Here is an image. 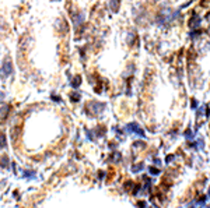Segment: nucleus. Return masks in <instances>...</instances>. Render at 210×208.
<instances>
[{
    "mask_svg": "<svg viewBox=\"0 0 210 208\" xmlns=\"http://www.w3.org/2000/svg\"><path fill=\"white\" fill-rule=\"evenodd\" d=\"M1 74L6 75V77H9V75H11V73H13V64H11L10 59H6L4 62H3V66H1Z\"/></svg>",
    "mask_w": 210,
    "mask_h": 208,
    "instance_id": "1",
    "label": "nucleus"
},
{
    "mask_svg": "<svg viewBox=\"0 0 210 208\" xmlns=\"http://www.w3.org/2000/svg\"><path fill=\"white\" fill-rule=\"evenodd\" d=\"M83 20H84V16H83V14H79V13H77V14H73V22H74V25L76 27H77V25H80L81 22H83Z\"/></svg>",
    "mask_w": 210,
    "mask_h": 208,
    "instance_id": "2",
    "label": "nucleus"
},
{
    "mask_svg": "<svg viewBox=\"0 0 210 208\" xmlns=\"http://www.w3.org/2000/svg\"><path fill=\"white\" fill-rule=\"evenodd\" d=\"M199 22H200L199 16H196V14H193V18H192V20L189 21V24H191V27L196 28V27H199Z\"/></svg>",
    "mask_w": 210,
    "mask_h": 208,
    "instance_id": "3",
    "label": "nucleus"
},
{
    "mask_svg": "<svg viewBox=\"0 0 210 208\" xmlns=\"http://www.w3.org/2000/svg\"><path fill=\"white\" fill-rule=\"evenodd\" d=\"M111 10L113 11V13H116L118 11V9H119V1L118 0H111Z\"/></svg>",
    "mask_w": 210,
    "mask_h": 208,
    "instance_id": "4",
    "label": "nucleus"
},
{
    "mask_svg": "<svg viewBox=\"0 0 210 208\" xmlns=\"http://www.w3.org/2000/svg\"><path fill=\"white\" fill-rule=\"evenodd\" d=\"M80 82H81V80H80V77H76V80H74V82H73V87H77V85H80Z\"/></svg>",
    "mask_w": 210,
    "mask_h": 208,
    "instance_id": "5",
    "label": "nucleus"
}]
</instances>
